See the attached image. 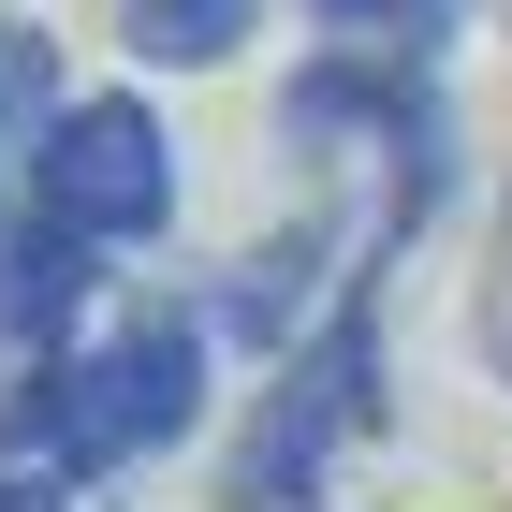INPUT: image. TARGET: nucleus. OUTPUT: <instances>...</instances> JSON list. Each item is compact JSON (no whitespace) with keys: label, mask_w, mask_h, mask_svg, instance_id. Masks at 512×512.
Returning <instances> with one entry per match:
<instances>
[{"label":"nucleus","mask_w":512,"mask_h":512,"mask_svg":"<svg viewBox=\"0 0 512 512\" xmlns=\"http://www.w3.org/2000/svg\"><path fill=\"white\" fill-rule=\"evenodd\" d=\"M88 293H103V249L59 235V220L30 205V176L0 161V381H15L30 352H74V337H88Z\"/></svg>","instance_id":"423d86ee"},{"label":"nucleus","mask_w":512,"mask_h":512,"mask_svg":"<svg viewBox=\"0 0 512 512\" xmlns=\"http://www.w3.org/2000/svg\"><path fill=\"white\" fill-rule=\"evenodd\" d=\"M74 88H59V30L44 15H0V161H30V132L59 118Z\"/></svg>","instance_id":"1a4fd4ad"},{"label":"nucleus","mask_w":512,"mask_h":512,"mask_svg":"<svg viewBox=\"0 0 512 512\" xmlns=\"http://www.w3.org/2000/svg\"><path fill=\"white\" fill-rule=\"evenodd\" d=\"M15 176H30V205L59 220V235H88L103 264H118V249H161L176 205H191V161H176V132H161L147 74L132 88H74V103L30 132Z\"/></svg>","instance_id":"7ed1b4c3"},{"label":"nucleus","mask_w":512,"mask_h":512,"mask_svg":"<svg viewBox=\"0 0 512 512\" xmlns=\"http://www.w3.org/2000/svg\"><path fill=\"white\" fill-rule=\"evenodd\" d=\"M264 15L278 0H118V59L132 74H220L264 44Z\"/></svg>","instance_id":"0eeeda50"},{"label":"nucleus","mask_w":512,"mask_h":512,"mask_svg":"<svg viewBox=\"0 0 512 512\" xmlns=\"http://www.w3.org/2000/svg\"><path fill=\"white\" fill-rule=\"evenodd\" d=\"M366 205H293V220H278V235H249L235 249V278H205V322H220V352H249V366H278L293 352V337H308L322 308H337V278L366 264Z\"/></svg>","instance_id":"20e7f679"},{"label":"nucleus","mask_w":512,"mask_h":512,"mask_svg":"<svg viewBox=\"0 0 512 512\" xmlns=\"http://www.w3.org/2000/svg\"><path fill=\"white\" fill-rule=\"evenodd\" d=\"M439 88V59H381V44H308L293 59V88H278V147L322 161V176H366L381 161V132L410 118Z\"/></svg>","instance_id":"39448f33"},{"label":"nucleus","mask_w":512,"mask_h":512,"mask_svg":"<svg viewBox=\"0 0 512 512\" xmlns=\"http://www.w3.org/2000/svg\"><path fill=\"white\" fill-rule=\"evenodd\" d=\"M205 366H220L205 308H132L118 337L30 352L0 381V454H30L59 483H118V469H147V454H176L205 425Z\"/></svg>","instance_id":"f257e3e1"},{"label":"nucleus","mask_w":512,"mask_h":512,"mask_svg":"<svg viewBox=\"0 0 512 512\" xmlns=\"http://www.w3.org/2000/svg\"><path fill=\"white\" fill-rule=\"evenodd\" d=\"M469 337H483V381L512 410V176H498V220H483V293H469Z\"/></svg>","instance_id":"9d476101"},{"label":"nucleus","mask_w":512,"mask_h":512,"mask_svg":"<svg viewBox=\"0 0 512 512\" xmlns=\"http://www.w3.org/2000/svg\"><path fill=\"white\" fill-rule=\"evenodd\" d=\"M322 44H381V59H454L469 0H308Z\"/></svg>","instance_id":"6e6552de"},{"label":"nucleus","mask_w":512,"mask_h":512,"mask_svg":"<svg viewBox=\"0 0 512 512\" xmlns=\"http://www.w3.org/2000/svg\"><path fill=\"white\" fill-rule=\"evenodd\" d=\"M381 264H395V249H366V264L337 278V308H322L308 337L264 366V395H249L235 454H220V512H322L337 454H366V439L395 425V366H381Z\"/></svg>","instance_id":"f03ea898"},{"label":"nucleus","mask_w":512,"mask_h":512,"mask_svg":"<svg viewBox=\"0 0 512 512\" xmlns=\"http://www.w3.org/2000/svg\"><path fill=\"white\" fill-rule=\"evenodd\" d=\"M88 483H59V469H30V454H0V512H74Z\"/></svg>","instance_id":"9b49d317"}]
</instances>
